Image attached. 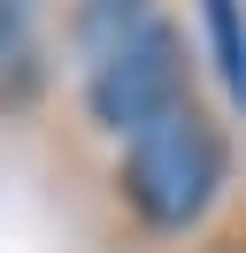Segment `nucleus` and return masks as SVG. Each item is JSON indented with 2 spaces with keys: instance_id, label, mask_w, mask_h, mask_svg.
<instances>
[{
  "instance_id": "5",
  "label": "nucleus",
  "mask_w": 246,
  "mask_h": 253,
  "mask_svg": "<svg viewBox=\"0 0 246 253\" xmlns=\"http://www.w3.org/2000/svg\"><path fill=\"white\" fill-rule=\"evenodd\" d=\"M39 84V0H0V84Z\"/></svg>"
},
{
  "instance_id": "4",
  "label": "nucleus",
  "mask_w": 246,
  "mask_h": 253,
  "mask_svg": "<svg viewBox=\"0 0 246 253\" xmlns=\"http://www.w3.org/2000/svg\"><path fill=\"white\" fill-rule=\"evenodd\" d=\"M200 23H208V62L223 77L231 108L246 115V0H200Z\"/></svg>"
},
{
  "instance_id": "2",
  "label": "nucleus",
  "mask_w": 246,
  "mask_h": 253,
  "mask_svg": "<svg viewBox=\"0 0 246 253\" xmlns=\"http://www.w3.org/2000/svg\"><path fill=\"white\" fill-rule=\"evenodd\" d=\"M184 100H192V69H184V31L169 16H154L146 31H131L116 54L85 62V115L108 138H138L146 123H162Z\"/></svg>"
},
{
  "instance_id": "3",
  "label": "nucleus",
  "mask_w": 246,
  "mask_h": 253,
  "mask_svg": "<svg viewBox=\"0 0 246 253\" xmlns=\"http://www.w3.org/2000/svg\"><path fill=\"white\" fill-rule=\"evenodd\" d=\"M154 23V0H77L69 8V39L85 62H100V54H116L131 31H146Z\"/></svg>"
},
{
  "instance_id": "1",
  "label": "nucleus",
  "mask_w": 246,
  "mask_h": 253,
  "mask_svg": "<svg viewBox=\"0 0 246 253\" xmlns=\"http://www.w3.org/2000/svg\"><path fill=\"white\" fill-rule=\"evenodd\" d=\"M231 184V138L200 100L169 108L162 123H146L138 138H123V161H116V192L123 207L138 215V230L154 238H192L200 222L215 215Z\"/></svg>"
}]
</instances>
